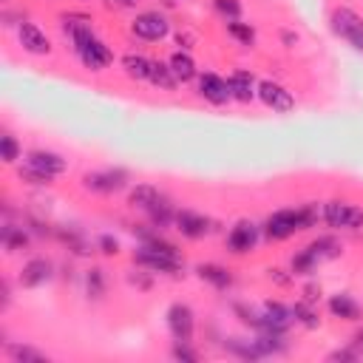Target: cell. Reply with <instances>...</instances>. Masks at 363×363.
Returning <instances> with one entry per match:
<instances>
[{"instance_id": "1", "label": "cell", "mask_w": 363, "mask_h": 363, "mask_svg": "<svg viewBox=\"0 0 363 363\" xmlns=\"http://www.w3.org/2000/svg\"><path fill=\"white\" fill-rule=\"evenodd\" d=\"M323 218V210H318V204H303V207H284V210H275L267 221H264V235L269 241H284L301 230H309L315 227V221Z\"/></svg>"}, {"instance_id": "2", "label": "cell", "mask_w": 363, "mask_h": 363, "mask_svg": "<svg viewBox=\"0 0 363 363\" xmlns=\"http://www.w3.org/2000/svg\"><path fill=\"white\" fill-rule=\"evenodd\" d=\"M332 31L346 40L352 48L363 51V17L357 11H352L349 6H337L332 11Z\"/></svg>"}, {"instance_id": "3", "label": "cell", "mask_w": 363, "mask_h": 363, "mask_svg": "<svg viewBox=\"0 0 363 363\" xmlns=\"http://www.w3.org/2000/svg\"><path fill=\"white\" fill-rule=\"evenodd\" d=\"M323 221L335 230H363V210L346 201H326Z\"/></svg>"}, {"instance_id": "4", "label": "cell", "mask_w": 363, "mask_h": 363, "mask_svg": "<svg viewBox=\"0 0 363 363\" xmlns=\"http://www.w3.org/2000/svg\"><path fill=\"white\" fill-rule=\"evenodd\" d=\"M82 184H85L91 193L111 196V193H119V190L128 184V170H122V167L94 170V173H85V176H82Z\"/></svg>"}, {"instance_id": "5", "label": "cell", "mask_w": 363, "mask_h": 363, "mask_svg": "<svg viewBox=\"0 0 363 363\" xmlns=\"http://www.w3.org/2000/svg\"><path fill=\"white\" fill-rule=\"evenodd\" d=\"M292 320H295V315H292L289 306H284L281 301H267V303L261 306V312H258L255 329H258V332H281V335H284V332L292 326Z\"/></svg>"}, {"instance_id": "6", "label": "cell", "mask_w": 363, "mask_h": 363, "mask_svg": "<svg viewBox=\"0 0 363 363\" xmlns=\"http://www.w3.org/2000/svg\"><path fill=\"white\" fill-rule=\"evenodd\" d=\"M130 28H133V34H136L139 40L156 43V40L167 37L170 23H167V17L159 14V11H142V14H136V20L130 23Z\"/></svg>"}, {"instance_id": "7", "label": "cell", "mask_w": 363, "mask_h": 363, "mask_svg": "<svg viewBox=\"0 0 363 363\" xmlns=\"http://www.w3.org/2000/svg\"><path fill=\"white\" fill-rule=\"evenodd\" d=\"M167 329L173 335V340H184L190 343L193 340V329H196V318H193V309L182 301L170 303L167 309Z\"/></svg>"}, {"instance_id": "8", "label": "cell", "mask_w": 363, "mask_h": 363, "mask_svg": "<svg viewBox=\"0 0 363 363\" xmlns=\"http://www.w3.org/2000/svg\"><path fill=\"white\" fill-rule=\"evenodd\" d=\"M258 99H261L267 108L278 111V113H286V111L295 108L292 91H286L284 85H278V82H272V79H261V82H258Z\"/></svg>"}, {"instance_id": "9", "label": "cell", "mask_w": 363, "mask_h": 363, "mask_svg": "<svg viewBox=\"0 0 363 363\" xmlns=\"http://www.w3.org/2000/svg\"><path fill=\"white\" fill-rule=\"evenodd\" d=\"M255 244H258V227H255L252 221L241 218V221H235V224L230 227V233H227V247H230V252L244 255V252L255 250Z\"/></svg>"}, {"instance_id": "10", "label": "cell", "mask_w": 363, "mask_h": 363, "mask_svg": "<svg viewBox=\"0 0 363 363\" xmlns=\"http://www.w3.org/2000/svg\"><path fill=\"white\" fill-rule=\"evenodd\" d=\"M173 224H176V230L184 235V238H204L213 227H210V218L207 216H201V213H196V210H176V218H173Z\"/></svg>"}, {"instance_id": "11", "label": "cell", "mask_w": 363, "mask_h": 363, "mask_svg": "<svg viewBox=\"0 0 363 363\" xmlns=\"http://www.w3.org/2000/svg\"><path fill=\"white\" fill-rule=\"evenodd\" d=\"M26 164H31V167H37L40 173H45V176H62L65 170H68V162L60 156V153H54V150H43V147H37V150H28L26 153Z\"/></svg>"}, {"instance_id": "12", "label": "cell", "mask_w": 363, "mask_h": 363, "mask_svg": "<svg viewBox=\"0 0 363 363\" xmlns=\"http://www.w3.org/2000/svg\"><path fill=\"white\" fill-rule=\"evenodd\" d=\"M77 54H79L82 65H85V68H91V71H102L105 65H111V62H113V51H111L99 37H94L91 43H85L82 48H77Z\"/></svg>"}, {"instance_id": "13", "label": "cell", "mask_w": 363, "mask_h": 363, "mask_svg": "<svg viewBox=\"0 0 363 363\" xmlns=\"http://www.w3.org/2000/svg\"><path fill=\"white\" fill-rule=\"evenodd\" d=\"M199 94H201L207 102H213V105H224L227 99H233V96H230V85H227V79H221V77L213 74V71L199 74Z\"/></svg>"}, {"instance_id": "14", "label": "cell", "mask_w": 363, "mask_h": 363, "mask_svg": "<svg viewBox=\"0 0 363 363\" xmlns=\"http://www.w3.org/2000/svg\"><path fill=\"white\" fill-rule=\"evenodd\" d=\"M51 272H54V264L48 258H31V261H26V267L20 272V284L28 289L43 286L45 281H51Z\"/></svg>"}, {"instance_id": "15", "label": "cell", "mask_w": 363, "mask_h": 363, "mask_svg": "<svg viewBox=\"0 0 363 363\" xmlns=\"http://www.w3.org/2000/svg\"><path fill=\"white\" fill-rule=\"evenodd\" d=\"M17 37H20V45H23L28 54H48V51H51V40H48L34 23H20V26H17Z\"/></svg>"}, {"instance_id": "16", "label": "cell", "mask_w": 363, "mask_h": 363, "mask_svg": "<svg viewBox=\"0 0 363 363\" xmlns=\"http://www.w3.org/2000/svg\"><path fill=\"white\" fill-rule=\"evenodd\" d=\"M227 85H230V96L238 99V102H250V99L258 94V82H255V77H252L250 71H244V68L233 71V74L227 77Z\"/></svg>"}, {"instance_id": "17", "label": "cell", "mask_w": 363, "mask_h": 363, "mask_svg": "<svg viewBox=\"0 0 363 363\" xmlns=\"http://www.w3.org/2000/svg\"><path fill=\"white\" fill-rule=\"evenodd\" d=\"M196 272H199L201 281H207V284L216 286L218 292H224V289L233 286V275H230V269L221 267V264H199Z\"/></svg>"}, {"instance_id": "18", "label": "cell", "mask_w": 363, "mask_h": 363, "mask_svg": "<svg viewBox=\"0 0 363 363\" xmlns=\"http://www.w3.org/2000/svg\"><path fill=\"white\" fill-rule=\"evenodd\" d=\"M329 312H332V318H340V320H360V315H363L357 301L346 292H337L329 298Z\"/></svg>"}, {"instance_id": "19", "label": "cell", "mask_w": 363, "mask_h": 363, "mask_svg": "<svg viewBox=\"0 0 363 363\" xmlns=\"http://www.w3.org/2000/svg\"><path fill=\"white\" fill-rule=\"evenodd\" d=\"M159 199H162V193H159L153 184H147V182L130 187V193H128V204H130L133 210H142V213H147Z\"/></svg>"}, {"instance_id": "20", "label": "cell", "mask_w": 363, "mask_h": 363, "mask_svg": "<svg viewBox=\"0 0 363 363\" xmlns=\"http://www.w3.org/2000/svg\"><path fill=\"white\" fill-rule=\"evenodd\" d=\"M28 230L26 227H17V224H11V221H6L3 227H0V244H3V250H9V252H17V250H26L28 247Z\"/></svg>"}, {"instance_id": "21", "label": "cell", "mask_w": 363, "mask_h": 363, "mask_svg": "<svg viewBox=\"0 0 363 363\" xmlns=\"http://www.w3.org/2000/svg\"><path fill=\"white\" fill-rule=\"evenodd\" d=\"M147 82H153V85H156V88H162V91H173V88L179 85V79H176V74H173L170 62H162V60H153V62H150Z\"/></svg>"}, {"instance_id": "22", "label": "cell", "mask_w": 363, "mask_h": 363, "mask_svg": "<svg viewBox=\"0 0 363 363\" xmlns=\"http://www.w3.org/2000/svg\"><path fill=\"white\" fill-rule=\"evenodd\" d=\"M167 62H170V68H173V74H176V79H179V82H190V79H196V77H199L196 62H193V57H190L187 51H176Z\"/></svg>"}, {"instance_id": "23", "label": "cell", "mask_w": 363, "mask_h": 363, "mask_svg": "<svg viewBox=\"0 0 363 363\" xmlns=\"http://www.w3.org/2000/svg\"><path fill=\"white\" fill-rule=\"evenodd\" d=\"M306 250H309V252L318 258V264L340 255V244H337V238H332V235H320V238H315V241H312Z\"/></svg>"}, {"instance_id": "24", "label": "cell", "mask_w": 363, "mask_h": 363, "mask_svg": "<svg viewBox=\"0 0 363 363\" xmlns=\"http://www.w3.org/2000/svg\"><path fill=\"white\" fill-rule=\"evenodd\" d=\"M150 62H153V60H147V57H142V54H125V57H122V68H125V74H128L130 79H147Z\"/></svg>"}, {"instance_id": "25", "label": "cell", "mask_w": 363, "mask_h": 363, "mask_svg": "<svg viewBox=\"0 0 363 363\" xmlns=\"http://www.w3.org/2000/svg\"><path fill=\"white\" fill-rule=\"evenodd\" d=\"M147 218H150V224L156 227V230H164L167 224H173V218H176V210H173V204H167L164 199H159L150 210H147Z\"/></svg>"}, {"instance_id": "26", "label": "cell", "mask_w": 363, "mask_h": 363, "mask_svg": "<svg viewBox=\"0 0 363 363\" xmlns=\"http://www.w3.org/2000/svg\"><path fill=\"white\" fill-rule=\"evenodd\" d=\"M292 315H295V323H301V326H306V329H315V326H318V309H315V303H309V301H298V303L292 306Z\"/></svg>"}, {"instance_id": "27", "label": "cell", "mask_w": 363, "mask_h": 363, "mask_svg": "<svg viewBox=\"0 0 363 363\" xmlns=\"http://www.w3.org/2000/svg\"><path fill=\"white\" fill-rule=\"evenodd\" d=\"M292 275H312L315 272V267H318V258L303 247L298 255H292Z\"/></svg>"}, {"instance_id": "28", "label": "cell", "mask_w": 363, "mask_h": 363, "mask_svg": "<svg viewBox=\"0 0 363 363\" xmlns=\"http://www.w3.org/2000/svg\"><path fill=\"white\" fill-rule=\"evenodd\" d=\"M227 34L235 37L241 45H252L255 43V31L250 28V23H241V20H227Z\"/></svg>"}, {"instance_id": "29", "label": "cell", "mask_w": 363, "mask_h": 363, "mask_svg": "<svg viewBox=\"0 0 363 363\" xmlns=\"http://www.w3.org/2000/svg\"><path fill=\"white\" fill-rule=\"evenodd\" d=\"M20 153H23L20 142H17L11 133H3V136H0V159H3L6 164H14V162L20 159Z\"/></svg>"}, {"instance_id": "30", "label": "cell", "mask_w": 363, "mask_h": 363, "mask_svg": "<svg viewBox=\"0 0 363 363\" xmlns=\"http://www.w3.org/2000/svg\"><path fill=\"white\" fill-rule=\"evenodd\" d=\"M9 354H11V360H17V363H45V360H48L43 352H37V349H31V346H9Z\"/></svg>"}, {"instance_id": "31", "label": "cell", "mask_w": 363, "mask_h": 363, "mask_svg": "<svg viewBox=\"0 0 363 363\" xmlns=\"http://www.w3.org/2000/svg\"><path fill=\"white\" fill-rule=\"evenodd\" d=\"M85 286H88L91 298H102L105 295V272L99 267H91L88 275H85Z\"/></svg>"}, {"instance_id": "32", "label": "cell", "mask_w": 363, "mask_h": 363, "mask_svg": "<svg viewBox=\"0 0 363 363\" xmlns=\"http://www.w3.org/2000/svg\"><path fill=\"white\" fill-rule=\"evenodd\" d=\"M17 176H20V182L34 184V187H48V184H51V176L40 173V170H37V167H31V164H23V167L17 170Z\"/></svg>"}, {"instance_id": "33", "label": "cell", "mask_w": 363, "mask_h": 363, "mask_svg": "<svg viewBox=\"0 0 363 363\" xmlns=\"http://www.w3.org/2000/svg\"><path fill=\"white\" fill-rule=\"evenodd\" d=\"M216 11L224 14L227 20H238L241 17V0H213Z\"/></svg>"}, {"instance_id": "34", "label": "cell", "mask_w": 363, "mask_h": 363, "mask_svg": "<svg viewBox=\"0 0 363 363\" xmlns=\"http://www.w3.org/2000/svg\"><path fill=\"white\" fill-rule=\"evenodd\" d=\"M176 360H184V363H196L199 360V354L190 349V343H184V340H176L173 343V352H170Z\"/></svg>"}, {"instance_id": "35", "label": "cell", "mask_w": 363, "mask_h": 363, "mask_svg": "<svg viewBox=\"0 0 363 363\" xmlns=\"http://www.w3.org/2000/svg\"><path fill=\"white\" fill-rule=\"evenodd\" d=\"M96 247H99V252H105V255H116V252H119V241H116L113 235H99V238H96Z\"/></svg>"}, {"instance_id": "36", "label": "cell", "mask_w": 363, "mask_h": 363, "mask_svg": "<svg viewBox=\"0 0 363 363\" xmlns=\"http://www.w3.org/2000/svg\"><path fill=\"white\" fill-rule=\"evenodd\" d=\"M176 45H179V51H190V48L196 45V37H193L190 31H179V34H176Z\"/></svg>"}, {"instance_id": "37", "label": "cell", "mask_w": 363, "mask_h": 363, "mask_svg": "<svg viewBox=\"0 0 363 363\" xmlns=\"http://www.w3.org/2000/svg\"><path fill=\"white\" fill-rule=\"evenodd\" d=\"M357 357H360L357 349H337V352L329 354V360H357Z\"/></svg>"}, {"instance_id": "38", "label": "cell", "mask_w": 363, "mask_h": 363, "mask_svg": "<svg viewBox=\"0 0 363 363\" xmlns=\"http://www.w3.org/2000/svg\"><path fill=\"white\" fill-rule=\"evenodd\" d=\"M320 298V286H315V284H309V286H303V301H309V303H315Z\"/></svg>"}, {"instance_id": "39", "label": "cell", "mask_w": 363, "mask_h": 363, "mask_svg": "<svg viewBox=\"0 0 363 363\" xmlns=\"http://www.w3.org/2000/svg\"><path fill=\"white\" fill-rule=\"evenodd\" d=\"M111 3H116V6H122V9H133L139 0H111Z\"/></svg>"}, {"instance_id": "40", "label": "cell", "mask_w": 363, "mask_h": 363, "mask_svg": "<svg viewBox=\"0 0 363 363\" xmlns=\"http://www.w3.org/2000/svg\"><path fill=\"white\" fill-rule=\"evenodd\" d=\"M354 349H357V352H363V329L354 335Z\"/></svg>"}]
</instances>
